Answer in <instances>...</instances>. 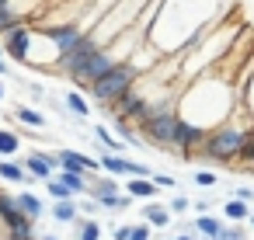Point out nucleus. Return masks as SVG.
<instances>
[{
	"mask_svg": "<svg viewBox=\"0 0 254 240\" xmlns=\"http://www.w3.org/2000/svg\"><path fill=\"white\" fill-rule=\"evenodd\" d=\"M247 125L251 122H237V119H226L223 125L209 129L202 150H198V160L202 164H223V167H237V157L244 150V136H247Z\"/></svg>",
	"mask_w": 254,
	"mask_h": 240,
	"instance_id": "nucleus-1",
	"label": "nucleus"
},
{
	"mask_svg": "<svg viewBox=\"0 0 254 240\" xmlns=\"http://www.w3.org/2000/svg\"><path fill=\"white\" fill-rule=\"evenodd\" d=\"M139 77H143V73H139L129 60H122V63H115L101 80H94V84L87 87V94H91L98 105H112V101H119L126 91H132V87L139 84Z\"/></svg>",
	"mask_w": 254,
	"mask_h": 240,
	"instance_id": "nucleus-2",
	"label": "nucleus"
},
{
	"mask_svg": "<svg viewBox=\"0 0 254 240\" xmlns=\"http://www.w3.org/2000/svg\"><path fill=\"white\" fill-rule=\"evenodd\" d=\"M32 42H35V28H32V25H21V28H14V32H7V35H4V53H7V60L28 66V60H32Z\"/></svg>",
	"mask_w": 254,
	"mask_h": 240,
	"instance_id": "nucleus-3",
	"label": "nucleus"
},
{
	"mask_svg": "<svg viewBox=\"0 0 254 240\" xmlns=\"http://www.w3.org/2000/svg\"><path fill=\"white\" fill-rule=\"evenodd\" d=\"M205 129H198V125H191V122H185L181 115H178V129H174V150L185 157V160H191L198 150H202V143H205Z\"/></svg>",
	"mask_w": 254,
	"mask_h": 240,
	"instance_id": "nucleus-4",
	"label": "nucleus"
},
{
	"mask_svg": "<svg viewBox=\"0 0 254 240\" xmlns=\"http://www.w3.org/2000/svg\"><path fill=\"white\" fill-rule=\"evenodd\" d=\"M21 167H25L28 181H49V178L60 171L56 153H49V150H28V153L21 157Z\"/></svg>",
	"mask_w": 254,
	"mask_h": 240,
	"instance_id": "nucleus-5",
	"label": "nucleus"
},
{
	"mask_svg": "<svg viewBox=\"0 0 254 240\" xmlns=\"http://www.w3.org/2000/svg\"><path fill=\"white\" fill-rule=\"evenodd\" d=\"M56 164H60V171H73V174H98L101 171V160L98 157H87L80 150H60L56 153Z\"/></svg>",
	"mask_w": 254,
	"mask_h": 240,
	"instance_id": "nucleus-6",
	"label": "nucleus"
},
{
	"mask_svg": "<svg viewBox=\"0 0 254 240\" xmlns=\"http://www.w3.org/2000/svg\"><path fill=\"white\" fill-rule=\"evenodd\" d=\"M139 219H143V223H150L153 230H167V226L174 223V216H171L167 202H160V198L143 202V205H139Z\"/></svg>",
	"mask_w": 254,
	"mask_h": 240,
	"instance_id": "nucleus-7",
	"label": "nucleus"
},
{
	"mask_svg": "<svg viewBox=\"0 0 254 240\" xmlns=\"http://www.w3.org/2000/svg\"><path fill=\"white\" fill-rule=\"evenodd\" d=\"M112 195H119V178H108V174L101 171V174H94V178L87 181V198H94L98 205H101L105 198H112Z\"/></svg>",
	"mask_w": 254,
	"mask_h": 240,
	"instance_id": "nucleus-8",
	"label": "nucleus"
},
{
	"mask_svg": "<svg viewBox=\"0 0 254 240\" xmlns=\"http://www.w3.org/2000/svg\"><path fill=\"white\" fill-rule=\"evenodd\" d=\"M126 195H132L136 202H153L160 195V188L150 178H126Z\"/></svg>",
	"mask_w": 254,
	"mask_h": 240,
	"instance_id": "nucleus-9",
	"label": "nucleus"
},
{
	"mask_svg": "<svg viewBox=\"0 0 254 240\" xmlns=\"http://www.w3.org/2000/svg\"><path fill=\"white\" fill-rule=\"evenodd\" d=\"M18 209H21L32 223H39V219L46 216V202H42L35 191H21V195H18Z\"/></svg>",
	"mask_w": 254,
	"mask_h": 240,
	"instance_id": "nucleus-10",
	"label": "nucleus"
},
{
	"mask_svg": "<svg viewBox=\"0 0 254 240\" xmlns=\"http://www.w3.org/2000/svg\"><path fill=\"white\" fill-rule=\"evenodd\" d=\"M251 212H254V209H251V202H244V198H233V195H230V198L223 202V219H230V223H247Z\"/></svg>",
	"mask_w": 254,
	"mask_h": 240,
	"instance_id": "nucleus-11",
	"label": "nucleus"
},
{
	"mask_svg": "<svg viewBox=\"0 0 254 240\" xmlns=\"http://www.w3.org/2000/svg\"><path fill=\"white\" fill-rule=\"evenodd\" d=\"M219 230H223V219H219V216H212V212H209V216H195V219H191V233H195V237H209V240H216V237H219Z\"/></svg>",
	"mask_w": 254,
	"mask_h": 240,
	"instance_id": "nucleus-12",
	"label": "nucleus"
},
{
	"mask_svg": "<svg viewBox=\"0 0 254 240\" xmlns=\"http://www.w3.org/2000/svg\"><path fill=\"white\" fill-rule=\"evenodd\" d=\"M63 105H66L70 115H77V119H91V101L84 98V91H77V87L66 91V94H63Z\"/></svg>",
	"mask_w": 254,
	"mask_h": 240,
	"instance_id": "nucleus-13",
	"label": "nucleus"
},
{
	"mask_svg": "<svg viewBox=\"0 0 254 240\" xmlns=\"http://www.w3.org/2000/svg\"><path fill=\"white\" fill-rule=\"evenodd\" d=\"M94 136H98V143H101L108 153H119V157L126 153V143H122V139H119V136H115L105 122H94Z\"/></svg>",
	"mask_w": 254,
	"mask_h": 240,
	"instance_id": "nucleus-14",
	"label": "nucleus"
},
{
	"mask_svg": "<svg viewBox=\"0 0 254 240\" xmlns=\"http://www.w3.org/2000/svg\"><path fill=\"white\" fill-rule=\"evenodd\" d=\"M49 212H53L56 223H80V205H77V198H70V202H53Z\"/></svg>",
	"mask_w": 254,
	"mask_h": 240,
	"instance_id": "nucleus-15",
	"label": "nucleus"
},
{
	"mask_svg": "<svg viewBox=\"0 0 254 240\" xmlns=\"http://www.w3.org/2000/svg\"><path fill=\"white\" fill-rule=\"evenodd\" d=\"M21 150V136L14 129H0V160H14Z\"/></svg>",
	"mask_w": 254,
	"mask_h": 240,
	"instance_id": "nucleus-16",
	"label": "nucleus"
},
{
	"mask_svg": "<svg viewBox=\"0 0 254 240\" xmlns=\"http://www.w3.org/2000/svg\"><path fill=\"white\" fill-rule=\"evenodd\" d=\"M0 181H7V184H25L28 174H25L21 160H0Z\"/></svg>",
	"mask_w": 254,
	"mask_h": 240,
	"instance_id": "nucleus-17",
	"label": "nucleus"
},
{
	"mask_svg": "<svg viewBox=\"0 0 254 240\" xmlns=\"http://www.w3.org/2000/svg\"><path fill=\"white\" fill-rule=\"evenodd\" d=\"M14 119H18L21 125H28V129H46V115H42L39 108H28V105H18V108H14Z\"/></svg>",
	"mask_w": 254,
	"mask_h": 240,
	"instance_id": "nucleus-18",
	"label": "nucleus"
},
{
	"mask_svg": "<svg viewBox=\"0 0 254 240\" xmlns=\"http://www.w3.org/2000/svg\"><path fill=\"white\" fill-rule=\"evenodd\" d=\"M60 181L73 191V195H87V174H73V171H60Z\"/></svg>",
	"mask_w": 254,
	"mask_h": 240,
	"instance_id": "nucleus-19",
	"label": "nucleus"
},
{
	"mask_svg": "<svg viewBox=\"0 0 254 240\" xmlns=\"http://www.w3.org/2000/svg\"><path fill=\"white\" fill-rule=\"evenodd\" d=\"M42 184H46V191H49V198H53V202H70V198H77V195H73V191H70L56 174H53L49 181H42Z\"/></svg>",
	"mask_w": 254,
	"mask_h": 240,
	"instance_id": "nucleus-20",
	"label": "nucleus"
},
{
	"mask_svg": "<svg viewBox=\"0 0 254 240\" xmlns=\"http://www.w3.org/2000/svg\"><path fill=\"white\" fill-rule=\"evenodd\" d=\"M101 223L98 219H87V216H80V223H77V240H101Z\"/></svg>",
	"mask_w": 254,
	"mask_h": 240,
	"instance_id": "nucleus-21",
	"label": "nucleus"
},
{
	"mask_svg": "<svg viewBox=\"0 0 254 240\" xmlns=\"http://www.w3.org/2000/svg\"><path fill=\"white\" fill-rule=\"evenodd\" d=\"M112 125H115V136H119L122 143H132V146H136V143H143V136H139V129H136L132 122H122V119H115Z\"/></svg>",
	"mask_w": 254,
	"mask_h": 240,
	"instance_id": "nucleus-22",
	"label": "nucleus"
},
{
	"mask_svg": "<svg viewBox=\"0 0 254 240\" xmlns=\"http://www.w3.org/2000/svg\"><path fill=\"white\" fill-rule=\"evenodd\" d=\"M21 209H18V195H7V191H0V223H7L14 219Z\"/></svg>",
	"mask_w": 254,
	"mask_h": 240,
	"instance_id": "nucleus-23",
	"label": "nucleus"
},
{
	"mask_svg": "<svg viewBox=\"0 0 254 240\" xmlns=\"http://www.w3.org/2000/svg\"><path fill=\"white\" fill-rule=\"evenodd\" d=\"M132 202H136L132 195H122V191H119V195L105 198V202H101V209H108V212H126V209H132Z\"/></svg>",
	"mask_w": 254,
	"mask_h": 240,
	"instance_id": "nucleus-24",
	"label": "nucleus"
},
{
	"mask_svg": "<svg viewBox=\"0 0 254 240\" xmlns=\"http://www.w3.org/2000/svg\"><path fill=\"white\" fill-rule=\"evenodd\" d=\"M167 209H171V216H185V212L191 209V198H185V195L171 191V198H167Z\"/></svg>",
	"mask_w": 254,
	"mask_h": 240,
	"instance_id": "nucleus-25",
	"label": "nucleus"
},
{
	"mask_svg": "<svg viewBox=\"0 0 254 240\" xmlns=\"http://www.w3.org/2000/svg\"><path fill=\"white\" fill-rule=\"evenodd\" d=\"M216 240H247V230L240 223H223V230H219Z\"/></svg>",
	"mask_w": 254,
	"mask_h": 240,
	"instance_id": "nucleus-26",
	"label": "nucleus"
},
{
	"mask_svg": "<svg viewBox=\"0 0 254 240\" xmlns=\"http://www.w3.org/2000/svg\"><path fill=\"white\" fill-rule=\"evenodd\" d=\"M191 181H195L198 188H212V184H216L219 178H216V171H209V167H198V171L191 174Z\"/></svg>",
	"mask_w": 254,
	"mask_h": 240,
	"instance_id": "nucleus-27",
	"label": "nucleus"
},
{
	"mask_svg": "<svg viewBox=\"0 0 254 240\" xmlns=\"http://www.w3.org/2000/svg\"><path fill=\"white\" fill-rule=\"evenodd\" d=\"M160 191H174L178 188V178H171V174H164V171H153V178H150Z\"/></svg>",
	"mask_w": 254,
	"mask_h": 240,
	"instance_id": "nucleus-28",
	"label": "nucleus"
},
{
	"mask_svg": "<svg viewBox=\"0 0 254 240\" xmlns=\"http://www.w3.org/2000/svg\"><path fill=\"white\" fill-rule=\"evenodd\" d=\"M150 233H153V226H150V223H143V219H139L136 226H129V240H153Z\"/></svg>",
	"mask_w": 254,
	"mask_h": 240,
	"instance_id": "nucleus-29",
	"label": "nucleus"
},
{
	"mask_svg": "<svg viewBox=\"0 0 254 240\" xmlns=\"http://www.w3.org/2000/svg\"><path fill=\"white\" fill-rule=\"evenodd\" d=\"M77 205H80V216H87V219H94V212L101 209V205H98L94 198H87V195H84V202H77Z\"/></svg>",
	"mask_w": 254,
	"mask_h": 240,
	"instance_id": "nucleus-30",
	"label": "nucleus"
},
{
	"mask_svg": "<svg viewBox=\"0 0 254 240\" xmlns=\"http://www.w3.org/2000/svg\"><path fill=\"white\" fill-rule=\"evenodd\" d=\"M212 205H216V202L198 198V202H191V212H195V216H209V212H212Z\"/></svg>",
	"mask_w": 254,
	"mask_h": 240,
	"instance_id": "nucleus-31",
	"label": "nucleus"
},
{
	"mask_svg": "<svg viewBox=\"0 0 254 240\" xmlns=\"http://www.w3.org/2000/svg\"><path fill=\"white\" fill-rule=\"evenodd\" d=\"M233 198H244V202H254V184H237V188H233Z\"/></svg>",
	"mask_w": 254,
	"mask_h": 240,
	"instance_id": "nucleus-32",
	"label": "nucleus"
},
{
	"mask_svg": "<svg viewBox=\"0 0 254 240\" xmlns=\"http://www.w3.org/2000/svg\"><path fill=\"white\" fill-rule=\"evenodd\" d=\"M108 233H112V240H129V226H126V223H119V226H112Z\"/></svg>",
	"mask_w": 254,
	"mask_h": 240,
	"instance_id": "nucleus-33",
	"label": "nucleus"
},
{
	"mask_svg": "<svg viewBox=\"0 0 254 240\" xmlns=\"http://www.w3.org/2000/svg\"><path fill=\"white\" fill-rule=\"evenodd\" d=\"M7 73H11V66L4 63V56H0V77H7Z\"/></svg>",
	"mask_w": 254,
	"mask_h": 240,
	"instance_id": "nucleus-34",
	"label": "nucleus"
},
{
	"mask_svg": "<svg viewBox=\"0 0 254 240\" xmlns=\"http://www.w3.org/2000/svg\"><path fill=\"white\" fill-rule=\"evenodd\" d=\"M39 240H60V237H56V233H42Z\"/></svg>",
	"mask_w": 254,
	"mask_h": 240,
	"instance_id": "nucleus-35",
	"label": "nucleus"
},
{
	"mask_svg": "<svg viewBox=\"0 0 254 240\" xmlns=\"http://www.w3.org/2000/svg\"><path fill=\"white\" fill-rule=\"evenodd\" d=\"M7 98V91H4V80H0V101H4Z\"/></svg>",
	"mask_w": 254,
	"mask_h": 240,
	"instance_id": "nucleus-36",
	"label": "nucleus"
},
{
	"mask_svg": "<svg viewBox=\"0 0 254 240\" xmlns=\"http://www.w3.org/2000/svg\"><path fill=\"white\" fill-rule=\"evenodd\" d=\"M247 226H251V230H254V212H251V219H247Z\"/></svg>",
	"mask_w": 254,
	"mask_h": 240,
	"instance_id": "nucleus-37",
	"label": "nucleus"
},
{
	"mask_svg": "<svg viewBox=\"0 0 254 240\" xmlns=\"http://www.w3.org/2000/svg\"><path fill=\"white\" fill-rule=\"evenodd\" d=\"M195 240H209V237H195Z\"/></svg>",
	"mask_w": 254,
	"mask_h": 240,
	"instance_id": "nucleus-38",
	"label": "nucleus"
},
{
	"mask_svg": "<svg viewBox=\"0 0 254 240\" xmlns=\"http://www.w3.org/2000/svg\"><path fill=\"white\" fill-rule=\"evenodd\" d=\"M0 191H4V188H0Z\"/></svg>",
	"mask_w": 254,
	"mask_h": 240,
	"instance_id": "nucleus-39",
	"label": "nucleus"
}]
</instances>
